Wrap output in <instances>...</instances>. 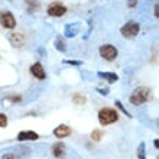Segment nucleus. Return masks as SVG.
Here are the masks:
<instances>
[{
    "instance_id": "1",
    "label": "nucleus",
    "mask_w": 159,
    "mask_h": 159,
    "mask_svg": "<svg viewBox=\"0 0 159 159\" xmlns=\"http://www.w3.org/2000/svg\"><path fill=\"white\" fill-rule=\"evenodd\" d=\"M151 98V89L148 87H137L130 96V103L134 105H141L148 102Z\"/></svg>"
},
{
    "instance_id": "2",
    "label": "nucleus",
    "mask_w": 159,
    "mask_h": 159,
    "mask_svg": "<svg viewBox=\"0 0 159 159\" xmlns=\"http://www.w3.org/2000/svg\"><path fill=\"white\" fill-rule=\"evenodd\" d=\"M118 119H119V115H118L116 110H114L111 108H103L98 113V120L103 126L114 124L115 121H118Z\"/></svg>"
},
{
    "instance_id": "3",
    "label": "nucleus",
    "mask_w": 159,
    "mask_h": 159,
    "mask_svg": "<svg viewBox=\"0 0 159 159\" xmlns=\"http://www.w3.org/2000/svg\"><path fill=\"white\" fill-rule=\"evenodd\" d=\"M139 32V25L135 21H129L126 25H124V27L121 28V34L125 38H135Z\"/></svg>"
},
{
    "instance_id": "4",
    "label": "nucleus",
    "mask_w": 159,
    "mask_h": 159,
    "mask_svg": "<svg viewBox=\"0 0 159 159\" xmlns=\"http://www.w3.org/2000/svg\"><path fill=\"white\" fill-rule=\"evenodd\" d=\"M99 54L103 59L113 61L118 57V49L111 44H104L99 48Z\"/></svg>"
},
{
    "instance_id": "5",
    "label": "nucleus",
    "mask_w": 159,
    "mask_h": 159,
    "mask_svg": "<svg viewBox=\"0 0 159 159\" xmlns=\"http://www.w3.org/2000/svg\"><path fill=\"white\" fill-rule=\"evenodd\" d=\"M0 25L5 28L11 30V28H15L16 20L10 11H1L0 12Z\"/></svg>"
},
{
    "instance_id": "6",
    "label": "nucleus",
    "mask_w": 159,
    "mask_h": 159,
    "mask_svg": "<svg viewBox=\"0 0 159 159\" xmlns=\"http://www.w3.org/2000/svg\"><path fill=\"white\" fill-rule=\"evenodd\" d=\"M66 12V7L60 2H52L48 7V15L53 17H61Z\"/></svg>"
},
{
    "instance_id": "7",
    "label": "nucleus",
    "mask_w": 159,
    "mask_h": 159,
    "mask_svg": "<svg viewBox=\"0 0 159 159\" xmlns=\"http://www.w3.org/2000/svg\"><path fill=\"white\" fill-rule=\"evenodd\" d=\"M30 71H31V74H32L36 79H38V80H44L45 77H47L45 71H44V67H43V65H42L40 62L33 64V65L31 66Z\"/></svg>"
},
{
    "instance_id": "8",
    "label": "nucleus",
    "mask_w": 159,
    "mask_h": 159,
    "mask_svg": "<svg viewBox=\"0 0 159 159\" xmlns=\"http://www.w3.org/2000/svg\"><path fill=\"white\" fill-rule=\"evenodd\" d=\"M53 134L55 135V137L58 139H64V137H67L71 135V129L67 126V125H59L57 129H54Z\"/></svg>"
},
{
    "instance_id": "9",
    "label": "nucleus",
    "mask_w": 159,
    "mask_h": 159,
    "mask_svg": "<svg viewBox=\"0 0 159 159\" xmlns=\"http://www.w3.org/2000/svg\"><path fill=\"white\" fill-rule=\"evenodd\" d=\"M52 152H53V156L55 158H64L66 156V148H65V144L61 143V142H58L55 144H53V148H52Z\"/></svg>"
},
{
    "instance_id": "10",
    "label": "nucleus",
    "mask_w": 159,
    "mask_h": 159,
    "mask_svg": "<svg viewBox=\"0 0 159 159\" xmlns=\"http://www.w3.org/2000/svg\"><path fill=\"white\" fill-rule=\"evenodd\" d=\"M9 40H10V43L14 47H17L19 48V47H22L25 44L26 38H25V36L22 33H11L9 36Z\"/></svg>"
},
{
    "instance_id": "11",
    "label": "nucleus",
    "mask_w": 159,
    "mask_h": 159,
    "mask_svg": "<svg viewBox=\"0 0 159 159\" xmlns=\"http://www.w3.org/2000/svg\"><path fill=\"white\" fill-rule=\"evenodd\" d=\"M38 139L39 136L34 131H21L17 135V141H36Z\"/></svg>"
},
{
    "instance_id": "12",
    "label": "nucleus",
    "mask_w": 159,
    "mask_h": 159,
    "mask_svg": "<svg viewBox=\"0 0 159 159\" xmlns=\"http://www.w3.org/2000/svg\"><path fill=\"white\" fill-rule=\"evenodd\" d=\"M80 31V25L79 23H69L66 27H65V36L69 37V38H72L75 37Z\"/></svg>"
},
{
    "instance_id": "13",
    "label": "nucleus",
    "mask_w": 159,
    "mask_h": 159,
    "mask_svg": "<svg viewBox=\"0 0 159 159\" xmlns=\"http://www.w3.org/2000/svg\"><path fill=\"white\" fill-rule=\"evenodd\" d=\"M98 76L100 79L108 81V83H114L119 80V76L114 72H98Z\"/></svg>"
},
{
    "instance_id": "14",
    "label": "nucleus",
    "mask_w": 159,
    "mask_h": 159,
    "mask_svg": "<svg viewBox=\"0 0 159 159\" xmlns=\"http://www.w3.org/2000/svg\"><path fill=\"white\" fill-rule=\"evenodd\" d=\"M137 157L139 159H147L146 157V144H144V142H141L139 146V148H137Z\"/></svg>"
},
{
    "instance_id": "15",
    "label": "nucleus",
    "mask_w": 159,
    "mask_h": 159,
    "mask_svg": "<svg viewBox=\"0 0 159 159\" xmlns=\"http://www.w3.org/2000/svg\"><path fill=\"white\" fill-rule=\"evenodd\" d=\"M55 48L59 52H65L66 50V44H65V42H64V39L61 37H58L57 40H55Z\"/></svg>"
},
{
    "instance_id": "16",
    "label": "nucleus",
    "mask_w": 159,
    "mask_h": 159,
    "mask_svg": "<svg viewBox=\"0 0 159 159\" xmlns=\"http://www.w3.org/2000/svg\"><path fill=\"white\" fill-rule=\"evenodd\" d=\"M72 100H74V103H75V104H79V105H82V104H84V103H86V100H87V98H86L84 96L80 94V93H76V94L74 96V98H72Z\"/></svg>"
},
{
    "instance_id": "17",
    "label": "nucleus",
    "mask_w": 159,
    "mask_h": 159,
    "mask_svg": "<svg viewBox=\"0 0 159 159\" xmlns=\"http://www.w3.org/2000/svg\"><path fill=\"white\" fill-rule=\"evenodd\" d=\"M103 135H104V134H103V131H102V130H94V131L91 134V137H92L93 141H97V142H98V141L102 139Z\"/></svg>"
},
{
    "instance_id": "18",
    "label": "nucleus",
    "mask_w": 159,
    "mask_h": 159,
    "mask_svg": "<svg viewBox=\"0 0 159 159\" xmlns=\"http://www.w3.org/2000/svg\"><path fill=\"white\" fill-rule=\"evenodd\" d=\"M26 4L28 5V7H30L31 11H33V10H36V9L39 7V4H38L37 0H26Z\"/></svg>"
},
{
    "instance_id": "19",
    "label": "nucleus",
    "mask_w": 159,
    "mask_h": 159,
    "mask_svg": "<svg viewBox=\"0 0 159 159\" xmlns=\"http://www.w3.org/2000/svg\"><path fill=\"white\" fill-rule=\"evenodd\" d=\"M115 104H116V107L119 108V109H120V110H121V111H122V113H124V114H126V116H129V118H131V114H130V113H129V111H127V110L125 109V107H124V105H122V104L120 103L119 100H116V102H115Z\"/></svg>"
},
{
    "instance_id": "20",
    "label": "nucleus",
    "mask_w": 159,
    "mask_h": 159,
    "mask_svg": "<svg viewBox=\"0 0 159 159\" xmlns=\"http://www.w3.org/2000/svg\"><path fill=\"white\" fill-rule=\"evenodd\" d=\"M7 126V118L6 115L0 113V127H6Z\"/></svg>"
},
{
    "instance_id": "21",
    "label": "nucleus",
    "mask_w": 159,
    "mask_h": 159,
    "mask_svg": "<svg viewBox=\"0 0 159 159\" xmlns=\"http://www.w3.org/2000/svg\"><path fill=\"white\" fill-rule=\"evenodd\" d=\"M1 159H17V157L15 156V154H12V153H5Z\"/></svg>"
},
{
    "instance_id": "22",
    "label": "nucleus",
    "mask_w": 159,
    "mask_h": 159,
    "mask_svg": "<svg viewBox=\"0 0 159 159\" xmlns=\"http://www.w3.org/2000/svg\"><path fill=\"white\" fill-rule=\"evenodd\" d=\"M64 62L65 64H70V65H76V66H79V65H81L82 64V61H76V60H64Z\"/></svg>"
},
{
    "instance_id": "23",
    "label": "nucleus",
    "mask_w": 159,
    "mask_h": 159,
    "mask_svg": "<svg viewBox=\"0 0 159 159\" xmlns=\"http://www.w3.org/2000/svg\"><path fill=\"white\" fill-rule=\"evenodd\" d=\"M126 4H127V6L129 7H135L136 5H137V0H126Z\"/></svg>"
},
{
    "instance_id": "24",
    "label": "nucleus",
    "mask_w": 159,
    "mask_h": 159,
    "mask_svg": "<svg viewBox=\"0 0 159 159\" xmlns=\"http://www.w3.org/2000/svg\"><path fill=\"white\" fill-rule=\"evenodd\" d=\"M9 99L10 100H12V102H20L21 100V97H15V96H12V97H9Z\"/></svg>"
},
{
    "instance_id": "25",
    "label": "nucleus",
    "mask_w": 159,
    "mask_h": 159,
    "mask_svg": "<svg viewBox=\"0 0 159 159\" xmlns=\"http://www.w3.org/2000/svg\"><path fill=\"white\" fill-rule=\"evenodd\" d=\"M154 146H156V148H157V149L159 148V146H158V139H154Z\"/></svg>"
},
{
    "instance_id": "26",
    "label": "nucleus",
    "mask_w": 159,
    "mask_h": 159,
    "mask_svg": "<svg viewBox=\"0 0 159 159\" xmlns=\"http://www.w3.org/2000/svg\"><path fill=\"white\" fill-rule=\"evenodd\" d=\"M156 16H157V17L159 16V15H158V4L156 5Z\"/></svg>"
}]
</instances>
